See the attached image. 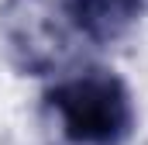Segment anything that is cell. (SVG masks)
Instances as JSON below:
<instances>
[{"label": "cell", "instance_id": "cell-2", "mask_svg": "<svg viewBox=\"0 0 148 145\" xmlns=\"http://www.w3.org/2000/svg\"><path fill=\"white\" fill-rule=\"evenodd\" d=\"M0 41L21 76H55L73 59V28L52 0H0Z\"/></svg>", "mask_w": 148, "mask_h": 145}, {"label": "cell", "instance_id": "cell-1", "mask_svg": "<svg viewBox=\"0 0 148 145\" xmlns=\"http://www.w3.org/2000/svg\"><path fill=\"white\" fill-rule=\"evenodd\" d=\"M45 114L66 145H124L134 135V100L110 69H79L45 93Z\"/></svg>", "mask_w": 148, "mask_h": 145}, {"label": "cell", "instance_id": "cell-3", "mask_svg": "<svg viewBox=\"0 0 148 145\" xmlns=\"http://www.w3.org/2000/svg\"><path fill=\"white\" fill-rule=\"evenodd\" d=\"M148 0H59L62 17L93 45H114L145 14Z\"/></svg>", "mask_w": 148, "mask_h": 145}]
</instances>
